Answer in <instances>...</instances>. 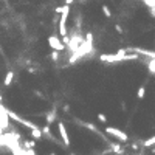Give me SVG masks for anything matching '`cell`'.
I'll list each match as a JSON object with an SVG mask.
<instances>
[{"label": "cell", "instance_id": "1", "mask_svg": "<svg viewBox=\"0 0 155 155\" xmlns=\"http://www.w3.org/2000/svg\"><path fill=\"white\" fill-rule=\"evenodd\" d=\"M136 59H138V53H133V54L115 53V54H101L99 56V61L106 62V64H115V62H123V61H136Z\"/></svg>", "mask_w": 155, "mask_h": 155}, {"label": "cell", "instance_id": "2", "mask_svg": "<svg viewBox=\"0 0 155 155\" xmlns=\"http://www.w3.org/2000/svg\"><path fill=\"white\" fill-rule=\"evenodd\" d=\"M106 133L112 135L113 138H116L118 141H121V143H127V141H129V136H127V133L123 132V130H120V129H115V127L107 126V127H106Z\"/></svg>", "mask_w": 155, "mask_h": 155}, {"label": "cell", "instance_id": "3", "mask_svg": "<svg viewBox=\"0 0 155 155\" xmlns=\"http://www.w3.org/2000/svg\"><path fill=\"white\" fill-rule=\"evenodd\" d=\"M48 45L53 50H59V51L65 50V43H64L58 36H50V37H48Z\"/></svg>", "mask_w": 155, "mask_h": 155}, {"label": "cell", "instance_id": "4", "mask_svg": "<svg viewBox=\"0 0 155 155\" xmlns=\"http://www.w3.org/2000/svg\"><path fill=\"white\" fill-rule=\"evenodd\" d=\"M70 11H64L61 14V20H59V34L62 36H67V17H68Z\"/></svg>", "mask_w": 155, "mask_h": 155}, {"label": "cell", "instance_id": "5", "mask_svg": "<svg viewBox=\"0 0 155 155\" xmlns=\"http://www.w3.org/2000/svg\"><path fill=\"white\" fill-rule=\"evenodd\" d=\"M58 129H59V133H61V138H62L64 144L68 148V146H70V136H68V133H67L65 124H64V123H59V124H58Z\"/></svg>", "mask_w": 155, "mask_h": 155}, {"label": "cell", "instance_id": "6", "mask_svg": "<svg viewBox=\"0 0 155 155\" xmlns=\"http://www.w3.org/2000/svg\"><path fill=\"white\" fill-rule=\"evenodd\" d=\"M56 120H58V112H56V110L48 112L47 116H45V123H47V124H53Z\"/></svg>", "mask_w": 155, "mask_h": 155}, {"label": "cell", "instance_id": "7", "mask_svg": "<svg viewBox=\"0 0 155 155\" xmlns=\"http://www.w3.org/2000/svg\"><path fill=\"white\" fill-rule=\"evenodd\" d=\"M31 138L34 140H42L43 138V133H42V129H39V127H34V129H31Z\"/></svg>", "mask_w": 155, "mask_h": 155}, {"label": "cell", "instance_id": "8", "mask_svg": "<svg viewBox=\"0 0 155 155\" xmlns=\"http://www.w3.org/2000/svg\"><path fill=\"white\" fill-rule=\"evenodd\" d=\"M13 81H14V71H8L5 79H3V85L5 87H10L13 84Z\"/></svg>", "mask_w": 155, "mask_h": 155}, {"label": "cell", "instance_id": "9", "mask_svg": "<svg viewBox=\"0 0 155 155\" xmlns=\"http://www.w3.org/2000/svg\"><path fill=\"white\" fill-rule=\"evenodd\" d=\"M110 149H112V152H113V154H120V155H121V154H124V149H123L118 143H110Z\"/></svg>", "mask_w": 155, "mask_h": 155}, {"label": "cell", "instance_id": "10", "mask_svg": "<svg viewBox=\"0 0 155 155\" xmlns=\"http://www.w3.org/2000/svg\"><path fill=\"white\" fill-rule=\"evenodd\" d=\"M42 133H43V135H47V138H48V140L54 141V138H53V133H51V130H50V124H47L45 127H42Z\"/></svg>", "mask_w": 155, "mask_h": 155}, {"label": "cell", "instance_id": "11", "mask_svg": "<svg viewBox=\"0 0 155 155\" xmlns=\"http://www.w3.org/2000/svg\"><path fill=\"white\" fill-rule=\"evenodd\" d=\"M36 141H37V140H34V138L33 140H25L23 141V148L25 149H34L36 148Z\"/></svg>", "mask_w": 155, "mask_h": 155}, {"label": "cell", "instance_id": "12", "mask_svg": "<svg viewBox=\"0 0 155 155\" xmlns=\"http://www.w3.org/2000/svg\"><path fill=\"white\" fill-rule=\"evenodd\" d=\"M50 58H51V61H53V62H58V61H59V58H61V51H59V50H53V51H51V54H50Z\"/></svg>", "mask_w": 155, "mask_h": 155}, {"label": "cell", "instance_id": "13", "mask_svg": "<svg viewBox=\"0 0 155 155\" xmlns=\"http://www.w3.org/2000/svg\"><path fill=\"white\" fill-rule=\"evenodd\" d=\"M154 144H155V135H154V136H151L149 140L143 141V148H151V146H154Z\"/></svg>", "mask_w": 155, "mask_h": 155}, {"label": "cell", "instance_id": "14", "mask_svg": "<svg viewBox=\"0 0 155 155\" xmlns=\"http://www.w3.org/2000/svg\"><path fill=\"white\" fill-rule=\"evenodd\" d=\"M81 126H84V127H87L88 130H93V132H98V129H96V126H95V124H92V123H85V121H82V123H81Z\"/></svg>", "mask_w": 155, "mask_h": 155}, {"label": "cell", "instance_id": "15", "mask_svg": "<svg viewBox=\"0 0 155 155\" xmlns=\"http://www.w3.org/2000/svg\"><path fill=\"white\" fill-rule=\"evenodd\" d=\"M148 68H149V71L152 73V75H155V58H152V59L148 62Z\"/></svg>", "mask_w": 155, "mask_h": 155}, {"label": "cell", "instance_id": "16", "mask_svg": "<svg viewBox=\"0 0 155 155\" xmlns=\"http://www.w3.org/2000/svg\"><path fill=\"white\" fill-rule=\"evenodd\" d=\"M144 95H146V87H144V85H141V87L138 88V93H136V98H138V99H143V98H144Z\"/></svg>", "mask_w": 155, "mask_h": 155}, {"label": "cell", "instance_id": "17", "mask_svg": "<svg viewBox=\"0 0 155 155\" xmlns=\"http://www.w3.org/2000/svg\"><path fill=\"white\" fill-rule=\"evenodd\" d=\"M101 10H103V14H104L106 17H112V13H110V8H109V6L103 5V8H101Z\"/></svg>", "mask_w": 155, "mask_h": 155}, {"label": "cell", "instance_id": "18", "mask_svg": "<svg viewBox=\"0 0 155 155\" xmlns=\"http://www.w3.org/2000/svg\"><path fill=\"white\" fill-rule=\"evenodd\" d=\"M143 3L148 8H151V6H155V0H143Z\"/></svg>", "mask_w": 155, "mask_h": 155}, {"label": "cell", "instance_id": "19", "mask_svg": "<svg viewBox=\"0 0 155 155\" xmlns=\"http://www.w3.org/2000/svg\"><path fill=\"white\" fill-rule=\"evenodd\" d=\"M98 120L101 121V123H107V116L104 113H98Z\"/></svg>", "mask_w": 155, "mask_h": 155}, {"label": "cell", "instance_id": "20", "mask_svg": "<svg viewBox=\"0 0 155 155\" xmlns=\"http://www.w3.org/2000/svg\"><path fill=\"white\" fill-rule=\"evenodd\" d=\"M149 13H151V17H155V6L149 8Z\"/></svg>", "mask_w": 155, "mask_h": 155}, {"label": "cell", "instance_id": "21", "mask_svg": "<svg viewBox=\"0 0 155 155\" xmlns=\"http://www.w3.org/2000/svg\"><path fill=\"white\" fill-rule=\"evenodd\" d=\"M115 30H116L118 33H123V28H121V25H118V23L115 25Z\"/></svg>", "mask_w": 155, "mask_h": 155}, {"label": "cell", "instance_id": "22", "mask_svg": "<svg viewBox=\"0 0 155 155\" xmlns=\"http://www.w3.org/2000/svg\"><path fill=\"white\" fill-rule=\"evenodd\" d=\"M64 112L68 113V112H70V106H64Z\"/></svg>", "mask_w": 155, "mask_h": 155}, {"label": "cell", "instance_id": "23", "mask_svg": "<svg viewBox=\"0 0 155 155\" xmlns=\"http://www.w3.org/2000/svg\"><path fill=\"white\" fill-rule=\"evenodd\" d=\"M28 71H30V73H36L37 70H36V68H31V67H30V68H28Z\"/></svg>", "mask_w": 155, "mask_h": 155}, {"label": "cell", "instance_id": "24", "mask_svg": "<svg viewBox=\"0 0 155 155\" xmlns=\"http://www.w3.org/2000/svg\"><path fill=\"white\" fill-rule=\"evenodd\" d=\"M81 2H85V0H81Z\"/></svg>", "mask_w": 155, "mask_h": 155}]
</instances>
